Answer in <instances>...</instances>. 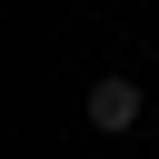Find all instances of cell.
<instances>
[{
    "instance_id": "6da1fadb",
    "label": "cell",
    "mask_w": 159,
    "mask_h": 159,
    "mask_svg": "<svg viewBox=\"0 0 159 159\" xmlns=\"http://www.w3.org/2000/svg\"><path fill=\"white\" fill-rule=\"evenodd\" d=\"M139 109H149V99H139V80H129V70L89 80V129H109V139H119V129H139Z\"/></svg>"
}]
</instances>
